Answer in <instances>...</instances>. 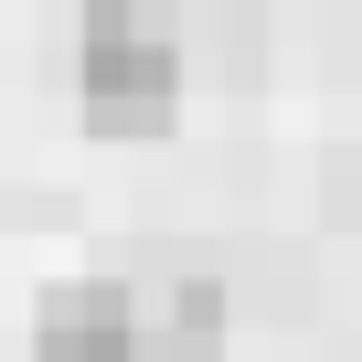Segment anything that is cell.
Wrapping results in <instances>:
<instances>
[{
  "label": "cell",
  "mask_w": 362,
  "mask_h": 362,
  "mask_svg": "<svg viewBox=\"0 0 362 362\" xmlns=\"http://www.w3.org/2000/svg\"><path fill=\"white\" fill-rule=\"evenodd\" d=\"M181 96V54L160 33H139L117 0H96L86 11V117L117 139V128H160Z\"/></svg>",
  "instance_id": "obj_1"
},
{
  "label": "cell",
  "mask_w": 362,
  "mask_h": 362,
  "mask_svg": "<svg viewBox=\"0 0 362 362\" xmlns=\"http://www.w3.org/2000/svg\"><path fill=\"white\" fill-rule=\"evenodd\" d=\"M33 351H43V362H139V298H128L117 277H75V288H43Z\"/></svg>",
  "instance_id": "obj_2"
},
{
  "label": "cell",
  "mask_w": 362,
  "mask_h": 362,
  "mask_svg": "<svg viewBox=\"0 0 362 362\" xmlns=\"http://www.w3.org/2000/svg\"><path fill=\"white\" fill-rule=\"evenodd\" d=\"M224 351V288L214 277H181L160 320H139V362H214Z\"/></svg>",
  "instance_id": "obj_3"
}]
</instances>
